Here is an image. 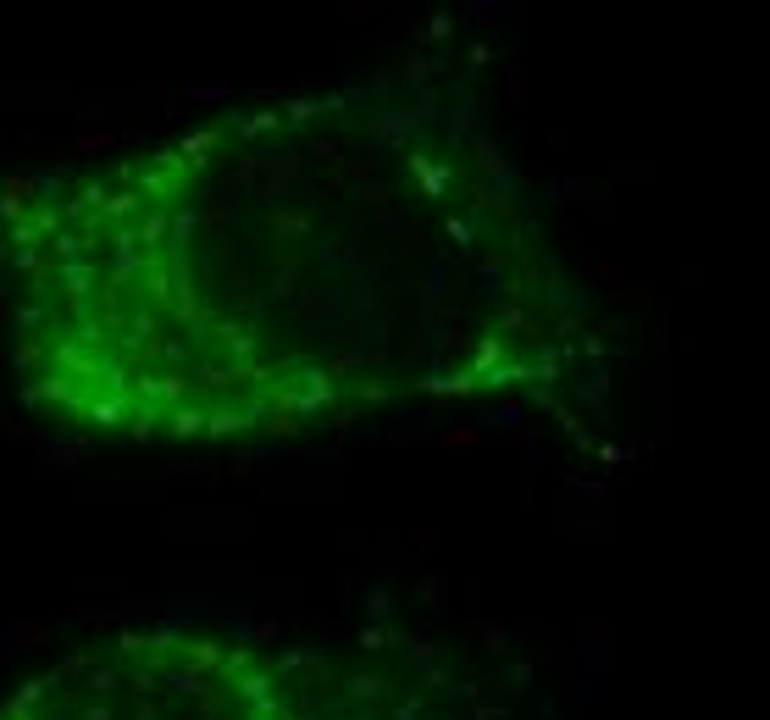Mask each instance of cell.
Here are the masks:
<instances>
[{"instance_id": "obj_1", "label": "cell", "mask_w": 770, "mask_h": 720, "mask_svg": "<svg viewBox=\"0 0 770 720\" xmlns=\"http://www.w3.org/2000/svg\"><path fill=\"white\" fill-rule=\"evenodd\" d=\"M34 410L111 444L316 438L566 405L604 322L516 161L444 72L228 106L12 211Z\"/></svg>"}, {"instance_id": "obj_2", "label": "cell", "mask_w": 770, "mask_h": 720, "mask_svg": "<svg viewBox=\"0 0 770 720\" xmlns=\"http://www.w3.org/2000/svg\"><path fill=\"white\" fill-rule=\"evenodd\" d=\"M416 660L266 648L217 626H128L67 648L0 698V720H477Z\"/></svg>"}]
</instances>
